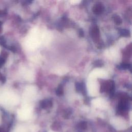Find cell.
<instances>
[{"label":"cell","mask_w":132,"mask_h":132,"mask_svg":"<svg viewBox=\"0 0 132 132\" xmlns=\"http://www.w3.org/2000/svg\"><path fill=\"white\" fill-rule=\"evenodd\" d=\"M78 132H92V128L88 126L86 122H82L78 125Z\"/></svg>","instance_id":"obj_1"},{"label":"cell","mask_w":132,"mask_h":132,"mask_svg":"<svg viewBox=\"0 0 132 132\" xmlns=\"http://www.w3.org/2000/svg\"><path fill=\"white\" fill-rule=\"evenodd\" d=\"M52 106V102L50 100H43L41 102V106L43 108H48Z\"/></svg>","instance_id":"obj_2"},{"label":"cell","mask_w":132,"mask_h":132,"mask_svg":"<svg viewBox=\"0 0 132 132\" xmlns=\"http://www.w3.org/2000/svg\"><path fill=\"white\" fill-rule=\"evenodd\" d=\"M103 6L101 4L96 5L94 8V12L96 14H99L103 11Z\"/></svg>","instance_id":"obj_3"},{"label":"cell","mask_w":132,"mask_h":132,"mask_svg":"<svg viewBox=\"0 0 132 132\" xmlns=\"http://www.w3.org/2000/svg\"><path fill=\"white\" fill-rule=\"evenodd\" d=\"M91 35L93 38L97 39L99 36V30L97 27H94L91 30Z\"/></svg>","instance_id":"obj_4"},{"label":"cell","mask_w":132,"mask_h":132,"mask_svg":"<svg viewBox=\"0 0 132 132\" xmlns=\"http://www.w3.org/2000/svg\"><path fill=\"white\" fill-rule=\"evenodd\" d=\"M76 90L78 91H82V90H84L83 89L84 87L82 84L77 83L76 85Z\"/></svg>","instance_id":"obj_5"},{"label":"cell","mask_w":132,"mask_h":132,"mask_svg":"<svg viewBox=\"0 0 132 132\" xmlns=\"http://www.w3.org/2000/svg\"><path fill=\"white\" fill-rule=\"evenodd\" d=\"M120 34L122 36H127V35H128L129 32L126 30H122L120 31Z\"/></svg>","instance_id":"obj_6"},{"label":"cell","mask_w":132,"mask_h":132,"mask_svg":"<svg viewBox=\"0 0 132 132\" xmlns=\"http://www.w3.org/2000/svg\"><path fill=\"white\" fill-rule=\"evenodd\" d=\"M114 19H115V22L117 23V24H120L121 23V20L119 16H116V17H115V18H114Z\"/></svg>","instance_id":"obj_7"},{"label":"cell","mask_w":132,"mask_h":132,"mask_svg":"<svg viewBox=\"0 0 132 132\" xmlns=\"http://www.w3.org/2000/svg\"><path fill=\"white\" fill-rule=\"evenodd\" d=\"M63 93V88L61 87H59L58 89L57 90V91H56V93L58 95H61Z\"/></svg>","instance_id":"obj_8"},{"label":"cell","mask_w":132,"mask_h":132,"mask_svg":"<svg viewBox=\"0 0 132 132\" xmlns=\"http://www.w3.org/2000/svg\"><path fill=\"white\" fill-rule=\"evenodd\" d=\"M121 67L123 68V69H128L129 67H130V65H128V64H122L121 65Z\"/></svg>","instance_id":"obj_9"},{"label":"cell","mask_w":132,"mask_h":132,"mask_svg":"<svg viewBox=\"0 0 132 132\" xmlns=\"http://www.w3.org/2000/svg\"><path fill=\"white\" fill-rule=\"evenodd\" d=\"M95 65L96 66H101L102 65V62H101V61H98V62H96V63H95Z\"/></svg>","instance_id":"obj_10"},{"label":"cell","mask_w":132,"mask_h":132,"mask_svg":"<svg viewBox=\"0 0 132 132\" xmlns=\"http://www.w3.org/2000/svg\"><path fill=\"white\" fill-rule=\"evenodd\" d=\"M83 31H80V36H83Z\"/></svg>","instance_id":"obj_11"}]
</instances>
